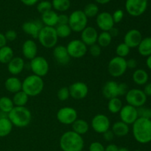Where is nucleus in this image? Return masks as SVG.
Returning <instances> with one entry per match:
<instances>
[{
    "label": "nucleus",
    "instance_id": "f257e3e1",
    "mask_svg": "<svg viewBox=\"0 0 151 151\" xmlns=\"http://www.w3.org/2000/svg\"><path fill=\"white\" fill-rule=\"evenodd\" d=\"M134 138L137 142L145 145L151 142V119L138 118L132 125Z\"/></svg>",
    "mask_w": 151,
    "mask_h": 151
},
{
    "label": "nucleus",
    "instance_id": "f03ea898",
    "mask_svg": "<svg viewBox=\"0 0 151 151\" xmlns=\"http://www.w3.org/2000/svg\"><path fill=\"white\" fill-rule=\"evenodd\" d=\"M59 145L63 151H82L84 147V140L82 136L73 131H68L61 135Z\"/></svg>",
    "mask_w": 151,
    "mask_h": 151
},
{
    "label": "nucleus",
    "instance_id": "7ed1b4c3",
    "mask_svg": "<svg viewBox=\"0 0 151 151\" xmlns=\"http://www.w3.org/2000/svg\"><path fill=\"white\" fill-rule=\"evenodd\" d=\"M7 117L13 126L17 128H25L30 124L32 113L26 106H15L8 114Z\"/></svg>",
    "mask_w": 151,
    "mask_h": 151
},
{
    "label": "nucleus",
    "instance_id": "20e7f679",
    "mask_svg": "<svg viewBox=\"0 0 151 151\" xmlns=\"http://www.w3.org/2000/svg\"><path fill=\"white\" fill-rule=\"evenodd\" d=\"M44 83L42 78L35 75H30L22 81V90L28 97H36L44 90Z\"/></svg>",
    "mask_w": 151,
    "mask_h": 151
},
{
    "label": "nucleus",
    "instance_id": "39448f33",
    "mask_svg": "<svg viewBox=\"0 0 151 151\" xmlns=\"http://www.w3.org/2000/svg\"><path fill=\"white\" fill-rule=\"evenodd\" d=\"M37 39L40 44L46 49H53L58 45V37L56 33L55 27L44 26L40 30Z\"/></svg>",
    "mask_w": 151,
    "mask_h": 151
},
{
    "label": "nucleus",
    "instance_id": "423d86ee",
    "mask_svg": "<svg viewBox=\"0 0 151 151\" xmlns=\"http://www.w3.org/2000/svg\"><path fill=\"white\" fill-rule=\"evenodd\" d=\"M68 24L72 32H81L88 26V18L83 10H75L69 16Z\"/></svg>",
    "mask_w": 151,
    "mask_h": 151
},
{
    "label": "nucleus",
    "instance_id": "0eeeda50",
    "mask_svg": "<svg viewBox=\"0 0 151 151\" xmlns=\"http://www.w3.org/2000/svg\"><path fill=\"white\" fill-rule=\"evenodd\" d=\"M127 69L126 59L118 56L112 58L108 64V72L113 78H120L126 72Z\"/></svg>",
    "mask_w": 151,
    "mask_h": 151
},
{
    "label": "nucleus",
    "instance_id": "6e6552de",
    "mask_svg": "<svg viewBox=\"0 0 151 151\" xmlns=\"http://www.w3.org/2000/svg\"><path fill=\"white\" fill-rule=\"evenodd\" d=\"M125 97L128 105L134 106L137 109L144 106L147 99V97L145 95L143 90L139 88L129 89Z\"/></svg>",
    "mask_w": 151,
    "mask_h": 151
},
{
    "label": "nucleus",
    "instance_id": "1a4fd4ad",
    "mask_svg": "<svg viewBox=\"0 0 151 151\" xmlns=\"http://www.w3.org/2000/svg\"><path fill=\"white\" fill-rule=\"evenodd\" d=\"M29 68L33 75L43 78L48 74L50 64L44 57L36 56L29 62Z\"/></svg>",
    "mask_w": 151,
    "mask_h": 151
},
{
    "label": "nucleus",
    "instance_id": "9d476101",
    "mask_svg": "<svg viewBox=\"0 0 151 151\" xmlns=\"http://www.w3.org/2000/svg\"><path fill=\"white\" fill-rule=\"evenodd\" d=\"M66 47L71 58H81L86 55L88 51V47L81 39L72 40Z\"/></svg>",
    "mask_w": 151,
    "mask_h": 151
},
{
    "label": "nucleus",
    "instance_id": "9b49d317",
    "mask_svg": "<svg viewBox=\"0 0 151 151\" xmlns=\"http://www.w3.org/2000/svg\"><path fill=\"white\" fill-rule=\"evenodd\" d=\"M147 4V0H126L125 7L130 16L138 17L146 11Z\"/></svg>",
    "mask_w": 151,
    "mask_h": 151
},
{
    "label": "nucleus",
    "instance_id": "f8f14e48",
    "mask_svg": "<svg viewBox=\"0 0 151 151\" xmlns=\"http://www.w3.org/2000/svg\"><path fill=\"white\" fill-rule=\"evenodd\" d=\"M57 119L63 125H72L78 119V114L77 111L72 107H63L57 112Z\"/></svg>",
    "mask_w": 151,
    "mask_h": 151
},
{
    "label": "nucleus",
    "instance_id": "ddd939ff",
    "mask_svg": "<svg viewBox=\"0 0 151 151\" xmlns=\"http://www.w3.org/2000/svg\"><path fill=\"white\" fill-rule=\"evenodd\" d=\"M91 126L96 133L103 134L111 129V121L106 115L98 114L91 119Z\"/></svg>",
    "mask_w": 151,
    "mask_h": 151
},
{
    "label": "nucleus",
    "instance_id": "4468645a",
    "mask_svg": "<svg viewBox=\"0 0 151 151\" xmlns=\"http://www.w3.org/2000/svg\"><path fill=\"white\" fill-rule=\"evenodd\" d=\"M70 97L74 100H81L86 98L88 94V87L84 82L77 81L69 87Z\"/></svg>",
    "mask_w": 151,
    "mask_h": 151
},
{
    "label": "nucleus",
    "instance_id": "2eb2a0df",
    "mask_svg": "<svg viewBox=\"0 0 151 151\" xmlns=\"http://www.w3.org/2000/svg\"><path fill=\"white\" fill-rule=\"evenodd\" d=\"M119 115L120 120L128 125H133L139 118L137 108L128 104L122 106Z\"/></svg>",
    "mask_w": 151,
    "mask_h": 151
},
{
    "label": "nucleus",
    "instance_id": "dca6fc26",
    "mask_svg": "<svg viewBox=\"0 0 151 151\" xmlns=\"http://www.w3.org/2000/svg\"><path fill=\"white\" fill-rule=\"evenodd\" d=\"M96 24L102 32H109L115 24L112 14L106 11L99 13V14L96 16Z\"/></svg>",
    "mask_w": 151,
    "mask_h": 151
},
{
    "label": "nucleus",
    "instance_id": "f3484780",
    "mask_svg": "<svg viewBox=\"0 0 151 151\" xmlns=\"http://www.w3.org/2000/svg\"><path fill=\"white\" fill-rule=\"evenodd\" d=\"M43 27L44 24L40 21H27L22 24V29L27 35H29L34 39H37L40 30Z\"/></svg>",
    "mask_w": 151,
    "mask_h": 151
},
{
    "label": "nucleus",
    "instance_id": "a211bd4d",
    "mask_svg": "<svg viewBox=\"0 0 151 151\" xmlns=\"http://www.w3.org/2000/svg\"><path fill=\"white\" fill-rule=\"evenodd\" d=\"M142 38V35L139 30L137 29H131L125 33L124 43L128 45L130 49L137 48Z\"/></svg>",
    "mask_w": 151,
    "mask_h": 151
},
{
    "label": "nucleus",
    "instance_id": "6ab92c4d",
    "mask_svg": "<svg viewBox=\"0 0 151 151\" xmlns=\"http://www.w3.org/2000/svg\"><path fill=\"white\" fill-rule=\"evenodd\" d=\"M52 54L55 61L61 66H66L70 62L71 58L65 46H55L53 48Z\"/></svg>",
    "mask_w": 151,
    "mask_h": 151
},
{
    "label": "nucleus",
    "instance_id": "aec40b11",
    "mask_svg": "<svg viewBox=\"0 0 151 151\" xmlns=\"http://www.w3.org/2000/svg\"><path fill=\"white\" fill-rule=\"evenodd\" d=\"M81 33V40L87 47L97 44L99 33L94 27L87 26Z\"/></svg>",
    "mask_w": 151,
    "mask_h": 151
},
{
    "label": "nucleus",
    "instance_id": "412c9836",
    "mask_svg": "<svg viewBox=\"0 0 151 151\" xmlns=\"http://www.w3.org/2000/svg\"><path fill=\"white\" fill-rule=\"evenodd\" d=\"M22 52L24 58L27 60H31L35 58L38 54V46L32 39H27L23 43Z\"/></svg>",
    "mask_w": 151,
    "mask_h": 151
},
{
    "label": "nucleus",
    "instance_id": "4be33fe9",
    "mask_svg": "<svg viewBox=\"0 0 151 151\" xmlns=\"http://www.w3.org/2000/svg\"><path fill=\"white\" fill-rule=\"evenodd\" d=\"M102 94L108 100L119 97V83L114 81H107L102 88Z\"/></svg>",
    "mask_w": 151,
    "mask_h": 151
},
{
    "label": "nucleus",
    "instance_id": "5701e85b",
    "mask_svg": "<svg viewBox=\"0 0 151 151\" xmlns=\"http://www.w3.org/2000/svg\"><path fill=\"white\" fill-rule=\"evenodd\" d=\"M7 70L12 75H19L24 71L25 67V63L22 57H13V58L7 63Z\"/></svg>",
    "mask_w": 151,
    "mask_h": 151
},
{
    "label": "nucleus",
    "instance_id": "b1692460",
    "mask_svg": "<svg viewBox=\"0 0 151 151\" xmlns=\"http://www.w3.org/2000/svg\"><path fill=\"white\" fill-rule=\"evenodd\" d=\"M4 88L7 91L14 94L22 90V81L16 76L10 77L4 82Z\"/></svg>",
    "mask_w": 151,
    "mask_h": 151
},
{
    "label": "nucleus",
    "instance_id": "393cba45",
    "mask_svg": "<svg viewBox=\"0 0 151 151\" xmlns=\"http://www.w3.org/2000/svg\"><path fill=\"white\" fill-rule=\"evenodd\" d=\"M58 22V14L55 10H50L41 14V22L44 26L55 27Z\"/></svg>",
    "mask_w": 151,
    "mask_h": 151
},
{
    "label": "nucleus",
    "instance_id": "a878e982",
    "mask_svg": "<svg viewBox=\"0 0 151 151\" xmlns=\"http://www.w3.org/2000/svg\"><path fill=\"white\" fill-rule=\"evenodd\" d=\"M111 131L114 136L117 137H126L130 131L129 125H127L125 122H122L121 120L115 122L112 125L111 128Z\"/></svg>",
    "mask_w": 151,
    "mask_h": 151
},
{
    "label": "nucleus",
    "instance_id": "bb28decb",
    "mask_svg": "<svg viewBox=\"0 0 151 151\" xmlns=\"http://www.w3.org/2000/svg\"><path fill=\"white\" fill-rule=\"evenodd\" d=\"M132 79L134 83L138 86H145L148 83V73L143 69H137L134 72Z\"/></svg>",
    "mask_w": 151,
    "mask_h": 151
},
{
    "label": "nucleus",
    "instance_id": "cd10ccee",
    "mask_svg": "<svg viewBox=\"0 0 151 151\" xmlns=\"http://www.w3.org/2000/svg\"><path fill=\"white\" fill-rule=\"evenodd\" d=\"M72 128L74 132L79 135L82 136L86 134L89 131V124L86 120L82 119H78L76 121L74 122V123L72 125Z\"/></svg>",
    "mask_w": 151,
    "mask_h": 151
},
{
    "label": "nucleus",
    "instance_id": "c85d7f7f",
    "mask_svg": "<svg viewBox=\"0 0 151 151\" xmlns=\"http://www.w3.org/2000/svg\"><path fill=\"white\" fill-rule=\"evenodd\" d=\"M137 49L140 55L143 57L151 55V37L143 38Z\"/></svg>",
    "mask_w": 151,
    "mask_h": 151
},
{
    "label": "nucleus",
    "instance_id": "c756f323",
    "mask_svg": "<svg viewBox=\"0 0 151 151\" xmlns=\"http://www.w3.org/2000/svg\"><path fill=\"white\" fill-rule=\"evenodd\" d=\"M13 124L8 117L0 118V138L10 135L13 130Z\"/></svg>",
    "mask_w": 151,
    "mask_h": 151
},
{
    "label": "nucleus",
    "instance_id": "7c9ffc66",
    "mask_svg": "<svg viewBox=\"0 0 151 151\" xmlns=\"http://www.w3.org/2000/svg\"><path fill=\"white\" fill-rule=\"evenodd\" d=\"M14 57V52L13 49L8 46L0 48V63L7 64Z\"/></svg>",
    "mask_w": 151,
    "mask_h": 151
},
{
    "label": "nucleus",
    "instance_id": "2f4dec72",
    "mask_svg": "<svg viewBox=\"0 0 151 151\" xmlns=\"http://www.w3.org/2000/svg\"><path fill=\"white\" fill-rule=\"evenodd\" d=\"M122 100L119 99V97H114V98H111L109 100L108 102V110L110 113L114 114H119L120 110L122 109Z\"/></svg>",
    "mask_w": 151,
    "mask_h": 151
},
{
    "label": "nucleus",
    "instance_id": "473e14b6",
    "mask_svg": "<svg viewBox=\"0 0 151 151\" xmlns=\"http://www.w3.org/2000/svg\"><path fill=\"white\" fill-rule=\"evenodd\" d=\"M12 100H13V104L15 106L22 107V106H26L29 100V97L27 95L26 93L21 90L20 91L13 94Z\"/></svg>",
    "mask_w": 151,
    "mask_h": 151
},
{
    "label": "nucleus",
    "instance_id": "72a5a7b5",
    "mask_svg": "<svg viewBox=\"0 0 151 151\" xmlns=\"http://www.w3.org/2000/svg\"><path fill=\"white\" fill-rule=\"evenodd\" d=\"M14 107L15 106L11 98L6 97V96L0 97V111L1 112L8 114Z\"/></svg>",
    "mask_w": 151,
    "mask_h": 151
},
{
    "label": "nucleus",
    "instance_id": "f704fd0d",
    "mask_svg": "<svg viewBox=\"0 0 151 151\" xmlns=\"http://www.w3.org/2000/svg\"><path fill=\"white\" fill-rule=\"evenodd\" d=\"M52 6L55 10L63 13L67 11L70 8L71 1L70 0H52Z\"/></svg>",
    "mask_w": 151,
    "mask_h": 151
},
{
    "label": "nucleus",
    "instance_id": "c9c22d12",
    "mask_svg": "<svg viewBox=\"0 0 151 151\" xmlns=\"http://www.w3.org/2000/svg\"><path fill=\"white\" fill-rule=\"evenodd\" d=\"M112 37L109 32H101L98 35L97 44L101 48H106L111 44L112 41Z\"/></svg>",
    "mask_w": 151,
    "mask_h": 151
},
{
    "label": "nucleus",
    "instance_id": "e433bc0d",
    "mask_svg": "<svg viewBox=\"0 0 151 151\" xmlns=\"http://www.w3.org/2000/svg\"><path fill=\"white\" fill-rule=\"evenodd\" d=\"M55 30L58 38H68L72 32L69 24H58L55 27Z\"/></svg>",
    "mask_w": 151,
    "mask_h": 151
},
{
    "label": "nucleus",
    "instance_id": "4c0bfd02",
    "mask_svg": "<svg viewBox=\"0 0 151 151\" xmlns=\"http://www.w3.org/2000/svg\"><path fill=\"white\" fill-rule=\"evenodd\" d=\"M83 11L88 19L96 17L99 14V7L94 3H89L85 6Z\"/></svg>",
    "mask_w": 151,
    "mask_h": 151
},
{
    "label": "nucleus",
    "instance_id": "58836bf2",
    "mask_svg": "<svg viewBox=\"0 0 151 151\" xmlns=\"http://www.w3.org/2000/svg\"><path fill=\"white\" fill-rule=\"evenodd\" d=\"M130 51H131V49L128 45H126L124 42L120 43L118 44L116 48V55L118 57L125 58L130 54Z\"/></svg>",
    "mask_w": 151,
    "mask_h": 151
},
{
    "label": "nucleus",
    "instance_id": "ea45409f",
    "mask_svg": "<svg viewBox=\"0 0 151 151\" xmlns=\"http://www.w3.org/2000/svg\"><path fill=\"white\" fill-rule=\"evenodd\" d=\"M52 2H50V1H47V0L40 1L37 4V10L41 14L50 11V10H52Z\"/></svg>",
    "mask_w": 151,
    "mask_h": 151
},
{
    "label": "nucleus",
    "instance_id": "a19ab883",
    "mask_svg": "<svg viewBox=\"0 0 151 151\" xmlns=\"http://www.w3.org/2000/svg\"><path fill=\"white\" fill-rule=\"evenodd\" d=\"M57 97L60 101H62V102L66 101V100L70 97L69 87H66V86L61 87V88L58 91Z\"/></svg>",
    "mask_w": 151,
    "mask_h": 151
},
{
    "label": "nucleus",
    "instance_id": "79ce46f5",
    "mask_svg": "<svg viewBox=\"0 0 151 151\" xmlns=\"http://www.w3.org/2000/svg\"><path fill=\"white\" fill-rule=\"evenodd\" d=\"M137 111H138L139 118L151 119V109L150 108L142 106L137 109Z\"/></svg>",
    "mask_w": 151,
    "mask_h": 151
},
{
    "label": "nucleus",
    "instance_id": "37998d69",
    "mask_svg": "<svg viewBox=\"0 0 151 151\" xmlns=\"http://www.w3.org/2000/svg\"><path fill=\"white\" fill-rule=\"evenodd\" d=\"M88 52L91 56L94 58L99 57L101 55L102 52V48L98 45L97 44H93V45L90 46L89 49H88Z\"/></svg>",
    "mask_w": 151,
    "mask_h": 151
},
{
    "label": "nucleus",
    "instance_id": "c03bdc74",
    "mask_svg": "<svg viewBox=\"0 0 151 151\" xmlns=\"http://www.w3.org/2000/svg\"><path fill=\"white\" fill-rule=\"evenodd\" d=\"M112 17H113L114 24L119 23L122 22L124 18V11L121 9H118L114 12V13L112 14Z\"/></svg>",
    "mask_w": 151,
    "mask_h": 151
},
{
    "label": "nucleus",
    "instance_id": "a18cd8bd",
    "mask_svg": "<svg viewBox=\"0 0 151 151\" xmlns=\"http://www.w3.org/2000/svg\"><path fill=\"white\" fill-rule=\"evenodd\" d=\"M88 151H105V147L101 142H93L90 144Z\"/></svg>",
    "mask_w": 151,
    "mask_h": 151
},
{
    "label": "nucleus",
    "instance_id": "49530a36",
    "mask_svg": "<svg viewBox=\"0 0 151 151\" xmlns=\"http://www.w3.org/2000/svg\"><path fill=\"white\" fill-rule=\"evenodd\" d=\"M4 36H5L7 41L13 42L17 38V32L13 29H9L4 33Z\"/></svg>",
    "mask_w": 151,
    "mask_h": 151
},
{
    "label": "nucleus",
    "instance_id": "de8ad7c7",
    "mask_svg": "<svg viewBox=\"0 0 151 151\" xmlns=\"http://www.w3.org/2000/svg\"><path fill=\"white\" fill-rule=\"evenodd\" d=\"M128 90H129V87L125 83H119V97L125 96Z\"/></svg>",
    "mask_w": 151,
    "mask_h": 151
},
{
    "label": "nucleus",
    "instance_id": "09e8293b",
    "mask_svg": "<svg viewBox=\"0 0 151 151\" xmlns=\"http://www.w3.org/2000/svg\"><path fill=\"white\" fill-rule=\"evenodd\" d=\"M69 23V16L66 14H58V24H68Z\"/></svg>",
    "mask_w": 151,
    "mask_h": 151
},
{
    "label": "nucleus",
    "instance_id": "8fccbe9b",
    "mask_svg": "<svg viewBox=\"0 0 151 151\" xmlns=\"http://www.w3.org/2000/svg\"><path fill=\"white\" fill-rule=\"evenodd\" d=\"M114 134H113V132L111 131V130H109V131H106L104 134H103V137L104 139V140H106V142H111L114 139Z\"/></svg>",
    "mask_w": 151,
    "mask_h": 151
},
{
    "label": "nucleus",
    "instance_id": "3c124183",
    "mask_svg": "<svg viewBox=\"0 0 151 151\" xmlns=\"http://www.w3.org/2000/svg\"><path fill=\"white\" fill-rule=\"evenodd\" d=\"M126 63H127V67L128 69H136L137 66V60H136L135 58H130L128 60H126Z\"/></svg>",
    "mask_w": 151,
    "mask_h": 151
},
{
    "label": "nucleus",
    "instance_id": "603ef678",
    "mask_svg": "<svg viewBox=\"0 0 151 151\" xmlns=\"http://www.w3.org/2000/svg\"><path fill=\"white\" fill-rule=\"evenodd\" d=\"M143 91L147 97H151V82L147 83L145 85Z\"/></svg>",
    "mask_w": 151,
    "mask_h": 151
},
{
    "label": "nucleus",
    "instance_id": "864d4df0",
    "mask_svg": "<svg viewBox=\"0 0 151 151\" xmlns=\"http://www.w3.org/2000/svg\"><path fill=\"white\" fill-rule=\"evenodd\" d=\"M20 1L24 5L31 7V6H33L35 4H36L39 1V0H20Z\"/></svg>",
    "mask_w": 151,
    "mask_h": 151
},
{
    "label": "nucleus",
    "instance_id": "5fc2aeb1",
    "mask_svg": "<svg viewBox=\"0 0 151 151\" xmlns=\"http://www.w3.org/2000/svg\"><path fill=\"white\" fill-rule=\"evenodd\" d=\"M119 147L115 144H110L105 147V151H118Z\"/></svg>",
    "mask_w": 151,
    "mask_h": 151
},
{
    "label": "nucleus",
    "instance_id": "6e6d98bb",
    "mask_svg": "<svg viewBox=\"0 0 151 151\" xmlns=\"http://www.w3.org/2000/svg\"><path fill=\"white\" fill-rule=\"evenodd\" d=\"M7 41L6 40L5 36H4V34L2 32H0V48L7 45Z\"/></svg>",
    "mask_w": 151,
    "mask_h": 151
},
{
    "label": "nucleus",
    "instance_id": "4d7b16f0",
    "mask_svg": "<svg viewBox=\"0 0 151 151\" xmlns=\"http://www.w3.org/2000/svg\"><path fill=\"white\" fill-rule=\"evenodd\" d=\"M109 32L110 33V35H111L112 38H114V37L118 36V35H119V31L117 28H116L115 27H114L113 28H111V29L109 31Z\"/></svg>",
    "mask_w": 151,
    "mask_h": 151
},
{
    "label": "nucleus",
    "instance_id": "13d9d810",
    "mask_svg": "<svg viewBox=\"0 0 151 151\" xmlns=\"http://www.w3.org/2000/svg\"><path fill=\"white\" fill-rule=\"evenodd\" d=\"M146 65H147V67L150 70H151V55L147 57V59H146Z\"/></svg>",
    "mask_w": 151,
    "mask_h": 151
},
{
    "label": "nucleus",
    "instance_id": "bf43d9fd",
    "mask_svg": "<svg viewBox=\"0 0 151 151\" xmlns=\"http://www.w3.org/2000/svg\"><path fill=\"white\" fill-rule=\"evenodd\" d=\"M111 1V0H95L96 2L98 3V4H108V3L110 2Z\"/></svg>",
    "mask_w": 151,
    "mask_h": 151
},
{
    "label": "nucleus",
    "instance_id": "052dcab7",
    "mask_svg": "<svg viewBox=\"0 0 151 151\" xmlns=\"http://www.w3.org/2000/svg\"><path fill=\"white\" fill-rule=\"evenodd\" d=\"M118 151H129V150L126 147H120V148H119Z\"/></svg>",
    "mask_w": 151,
    "mask_h": 151
},
{
    "label": "nucleus",
    "instance_id": "680f3d73",
    "mask_svg": "<svg viewBox=\"0 0 151 151\" xmlns=\"http://www.w3.org/2000/svg\"><path fill=\"white\" fill-rule=\"evenodd\" d=\"M134 151H142V150H134Z\"/></svg>",
    "mask_w": 151,
    "mask_h": 151
},
{
    "label": "nucleus",
    "instance_id": "e2e57ef3",
    "mask_svg": "<svg viewBox=\"0 0 151 151\" xmlns=\"http://www.w3.org/2000/svg\"><path fill=\"white\" fill-rule=\"evenodd\" d=\"M0 113H1V111H0Z\"/></svg>",
    "mask_w": 151,
    "mask_h": 151
},
{
    "label": "nucleus",
    "instance_id": "0e129e2a",
    "mask_svg": "<svg viewBox=\"0 0 151 151\" xmlns=\"http://www.w3.org/2000/svg\"><path fill=\"white\" fill-rule=\"evenodd\" d=\"M82 151H85V150H82Z\"/></svg>",
    "mask_w": 151,
    "mask_h": 151
},
{
    "label": "nucleus",
    "instance_id": "69168bd1",
    "mask_svg": "<svg viewBox=\"0 0 151 151\" xmlns=\"http://www.w3.org/2000/svg\"><path fill=\"white\" fill-rule=\"evenodd\" d=\"M0 139H1V138H0Z\"/></svg>",
    "mask_w": 151,
    "mask_h": 151
}]
</instances>
